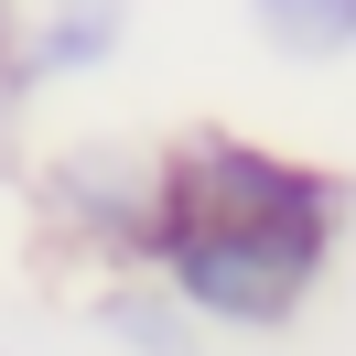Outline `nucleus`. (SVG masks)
Instances as JSON below:
<instances>
[{
  "mask_svg": "<svg viewBox=\"0 0 356 356\" xmlns=\"http://www.w3.org/2000/svg\"><path fill=\"white\" fill-rule=\"evenodd\" d=\"M11 44H22V0H0V108H22V87H11Z\"/></svg>",
  "mask_w": 356,
  "mask_h": 356,
  "instance_id": "423d86ee",
  "label": "nucleus"
},
{
  "mask_svg": "<svg viewBox=\"0 0 356 356\" xmlns=\"http://www.w3.org/2000/svg\"><path fill=\"white\" fill-rule=\"evenodd\" d=\"M97 334H108L119 356H205V324L152 281V270H108V291H97Z\"/></svg>",
  "mask_w": 356,
  "mask_h": 356,
  "instance_id": "20e7f679",
  "label": "nucleus"
},
{
  "mask_svg": "<svg viewBox=\"0 0 356 356\" xmlns=\"http://www.w3.org/2000/svg\"><path fill=\"white\" fill-rule=\"evenodd\" d=\"M356 227V184L248 130H184L162 140V227L152 281L205 334H291L313 291L334 281Z\"/></svg>",
  "mask_w": 356,
  "mask_h": 356,
  "instance_id": "f257e3e1",
  "label": "nucleus"
},
{
  "mask_svg": "<svg viewBox=\"0 0 356 356\" xmlns=\"http://www.w3.org/2000/svg\"><path fill=\"white\" fill-rule=\"evenodd\" d=\"M33 216L97 270H152L162 227V152L152 140H65L33 162Z\"/></svg>",
  "mask_w": 356,
  "mask_h": 356,
  "instance_id": "f03ea898",
  "label": "nucleus"
},
{
  "mask_svg": "<svg viewBox=\"0 0 356 356\" xmlns=\"http://www.w3.org/2000/svg\"><path fill=\"white\" fill-rule=\"evenodd\" d=\"M130 54V0H33L22 44H11V87H76V76H108Z\"/></svg>",
  "mask_w": 356,
  "mask_h": 356,
  "instance_id": "7ed1b4c3",
  "label": "nucleus"
},
{
  "mask_svg": "<svg viewBox=\"0 0 356 356\" xmlns=\"http://www.w3.org/2000/svg\"><path fill=\"white\" fill-rule=\"evenodd\" d=\"M248 33L281 65H356V0H248Z\"/></svg>",
  "mask_w": 356,
  "mask_h": 356,
  "instance_id": "39448f33",
  "label": "nucleus"
}]
</instances>
